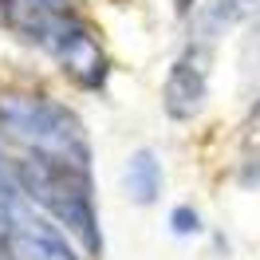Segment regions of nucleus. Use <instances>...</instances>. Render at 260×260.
Returning a JSON list of instances; mask_svg holds the SVG:
<instances>
[{
  "label": "nucleus",
  "instance_id": "f257e3e1",
  "mask_svg": "<svg viewBox=\"0 0 260 260\" xmlns=\"http://www.w3.org/2000/svg\"><path fill=\"white\" fill-rule=\"evenodd\" d=\"M12 170H16L20 193L28 197L44 217H51V221L63 229L71 241H79L91 256L103 252V229H99L91 170L51 162V158H36V154H24Z\"/></svg>",
  "mask_w": 260,
  "mask_h": 260
},
{
  "label": "nucleus",
  "instance_id": "f03ea898",
  "mask_svg": "<svg viewBox=\"0 0 260 260\" xmlns=\"http://www.w3.org/2000/svg\"><path fill=\"white\" fill-rule=\"evenodd\" d=\"M0 138L16 142L24 154H36V158L91 170V142H87L83 118L48 95L4 91L0 95Z\"/></svg>",
  "mask_w": 260,
  "mask_h": 260
},
{
  "label": "nucleus",
  "instance_id": "7ed1b4c3",
  "mask_svg": "<svg viewBox=\"0 0 260 260\" xmlns=\"http://www.w3.org/2000/svg\"><path fill=\"white\" fill-rule=\"evenodd\" d=\"M44 48L59 59L63 75L83 91H99L107 83V71H111V59L99 44V36L83 24L75 12H55V20L44 32Z\"/></svg>",
  "mask_w": 260,
  "mask_h": 260
},
{
  "label": "nucleus",
  "instance_id": "20e7f679",
  "mask_svg": "<svg viewBox=\"0 0 260 260\" xmlns=\"http://www.w3.org/2000/svg\"><path fill=\"white\" fill-rule=\"evenodd\" d=\"M205 99H209V48L189 44L162 83V107L174 122H189L205 111Z\"/></svg>",
  "mask_w": 260,
  "mask_h": 260
},
{
  "label": "nucleus",
  "instance_id": "39448f33",
  "mask_svg": "<svg viewBox=\"0 0 260 260\" xmlns=\"http://www.w3.org/2000/svg\"><path fill=\"white\" fill-rule=\"evenodd\" d=\"M252 16H260V0H205L193 12V44L209 48Z\"/></svg>",
  "mask_w": 260,
  "mask_h": 260
},
{
  "label": "nucleus",
  "instance_id": "423d86ee",
  "mask_svg": "<svg viewBox=\"0 0 260 260\" xmlns=\"http://www.w3.org/2000/svg\"><path fill=\"white\" fill-rule=\"evenodd\" d=\"M126 189L138 205H154L162 193V162L154 150H138L126 162Z\"/></svg>",
  "mask_w": 260,
  "mask_h": 260
},
{
  "label": "nucleus",
  "instance_id": "0eeeda50",
  "mask_svg": "<svg viewBox=\"0 0 260 260\" xmlns=\"http://www.w3.org/2000/svg\"><path fill=\"white\" fill-rule=\"evenodd\" d=\"M174 233H197L201 229V221H197V213L193 209H174Z\"/></svg>",
  "mask_w": 260,
  "mask_h": 260
},
{
  "label": "nucleus",
  "instance_id": "6e6552de",
  "mask_svg": "<svg viewBox=\"0 0 260 260\" xmlns=\"http://www.w3.org/2000/svg\"><path fill=\"white\" fill-rule=\"evenodd\" d=\"M12 185H16V170H12L8 158L0 154V189H12Z\"/></svg>",
  "mask_w": 260,
  "mask_h": 260
},
{
  "label": "nucleus",
  "instance_id": "1a4fd4ad",
  "mask_svg": "<svg viewBox=\"0 0 260 260\" xmlns=\"http://www.w3.org/2000/svg\"><path fill=\"white\" fill-rule=\"evenodd\" d=\"M244 55L260 67V20H256V28H252V36H248V51H244Z\"/></svg>",
  "mask_w": 260,
  "mask_h": 260
},
{
  "label": "nucleus",
  "instance_id": "9d476101",
  "mask_svg": "<svg viewBox=\"0 0 260 260\" xmlns=\"http://www.w3.org/2000/svg\"><path fill=\"white\" fill-rule=\"evenodd\" d=\"M44 8H55V12H75V0H36Z\"/></svg>",
  "mask_w": 260,
  "mask_h": 260
}]
</instances>
